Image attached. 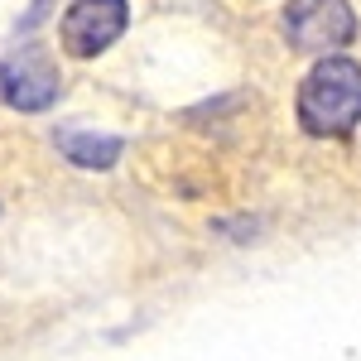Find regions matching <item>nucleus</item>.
<instances>
[{
  "label": "nucleus",
  "instance_id": "2",
  "mask_svg": "<svg viewBox=\"0 0 361 361\" xmlns=\"http://www.w3.org/2000/svg\"><path fill=\"white\" fill-rule=\"evenodd\" d=\"M284 39L299 54H328L357 39V15L347 0H289L284 10Z\"/></svg>",
  "mask_w": 361,
  "mask_h": 361
},
{
  "label": "nucleus",
  "instance_id": "6",
  "mask_svg": "<svg viewBox=\"0 0 361 361\" xmlns=\"http://www.w3.org/2000/svg\"><path fill=\"white\" fill-rule=\"evenodd\" d=\"M44 5H49V0H39V10H44Z\"/></svg>",
  "mask_w": 361,
  "mask_h": 361
},
{
  "label": "nucleus",
  "instance_id": "1",
  "mask_svg": "<svg viewBox=\"0 0 361 361\" xmlns=\"http://www.w3.org/2000/svg\"><path fill=\"white\" fill-rule=\"evenodd\" d=\"M361 121V63L323 58L299 87V126L318 140H347Z\"/></svg>",
  "mask_w": 361,
  "mask_h": 361
},
{
  "label": "nucleus",
  "instance_id": "5",
  "mask_svg": "<svg viewBox=\"0 0 361 361\" xmlns=\"http://www.w3.org/2000/svg\"><path fill=\"white\" fill-rule=\"evenodd\" d=\"M63 145V154L73 159V164L82 169H111L121 159V140L116 135H92V130H68V135L58 140Z\"/></svg>",
  "mask_w": 361,
  "mask_h": 361
},
{
  "label": "nucleus",
  "instance_id": "4",
  "mask_svg": "<svg viewBox=\"0 0 361 361\" xmlns=\"http://www.w3.org/2000/svg\"><path fill=\"white\" fill-rule=\"evenodd\" d=\"M0 92L15 111H44L58 97V73L44 58H20V63H0Z\"/></svg>",
  "mask_w": 361,
  "mask_h": 361
},
{
  "label": "nucleus",
  "instance_id": "3",
  "mask_svg": "<svg viewBox=\"0 0 361 361\" xmlns=\"http://www.w3.org/2000/svg\"><path fill=\"white\" fill-rule=\"evenodd\" d=\"M126 20H130L126 0H73L58 34H63V49L73 58H97L121 39Z\"/></svg>",
  "mask_w": 361,
  "mask_h": 361
}]
</instances>
